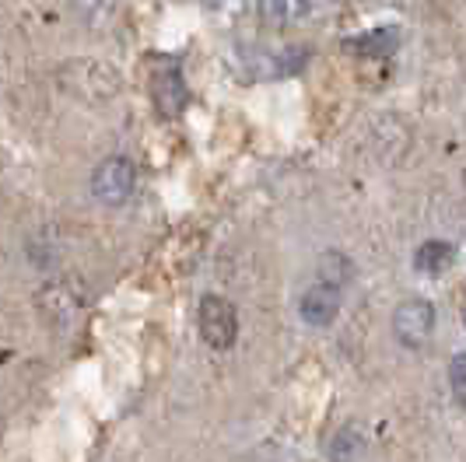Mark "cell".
<instances>
[{
    "label": "cell",
    "mask_w": 466,
    "mask_h": 462,
    "mask_svg": "<svg viewBox=\"0 0 466 462\" xmlns=\"http://www.w3.org/2000/svg\"><path fill=\"white\" fill-rule=\"evenodd\" d=\"M60 88H67L85 102H106L119 92V74L98 60H74L60 70Z\"/></svg>",
    "instance_id": "1"
},
{
    "label": "cell",
    "mask_w": 466,
    "mask_h": 462,
    "mask_svg": "<svg viewBox=\"0 0 466 462\" xmlns=\"http://www.w3.org/2000/svg\"><path fill=\"white\" fill-rule=\"evenodd\" d=\"M197 326H200V340L210 350H228L238 336V316L235 305L221 295H204L200 298V312H197Z\"/></svg>",
    "instance_id": "2"
},
{
    "label": "cell",
    "mask_w": 466,
    "mask_h": 462,
    "mask_svg": "<svg viewBox=\"0 0 466 462\" xmlns=\"http://www.w3.org/2000/svg\"><path fill=\"white\" fill-rule=\"evenodd\" d=\"M147 74H151V98L158 105L162 116H179L187 109V81H183V70L172 56H151L147 64Z\"/></svg>",
    "instance_id": "3"
},
{
    "label": "cell",
    "mask_w": 466,
    "mask_h": 462,
    "mask_svg": "<svg viewBox=\"0 0 466 462\" xmlns=\"http://www.w3.org/2000/svg\"><path fill=\"white\" fill-rule=\"evenodd\" d=\"M134 186H137V168H134L130 158H106L92 176V193L109 207L127 204Z\"/></svg>",
    "instance_id": "4"
},
{
    "label": "cell",
    "mask_w": 466,
    "mask_h": 462,
    "mask_svg": "<svg viewBox=\"0 0 466 462\" xmlns=\"http://www.w3.org/2000/svg\"><path fill=\"white\" fill-rule=\"evenodd\" d=\"M435 329V305L424 298H407L400 301V308L393 312V333L403 346H424L428 336Z\"/></svg>",
    "instance_id": "5"
},
{
    "label": "cell",
    "mask_w": 466,
    "mask_h": 462,
    "mask_svg": "<svg viewBox=\"0 0 466 462\" xmlns=\"http://www.w3.org/2000/svg\"><path fill=\"white\" fill-rule=\"evenodd\" d=\"M337 312H340V287L323 284V280H316V284L302 295V301H299V316H302V323L316 326V329L333 323Z\"/></svg>",
    "instance_id": "6"
},
{
    "label": "cell",
    "mask_w": 466,
    "mask_h": 462,
    "mask_svg": "<svg viewBox=\"0 0 466 462\" xmlns=\"http://www.w3.org/2000/svg\"><path fill=\"white\" fill-rule=\"evenodd\" d=\"M348 49H354L358 56H372V60H386L400 49V28L397 25H379L372 32L350 39Z\"/></svg>",
    "instance_id": "7"
},
{
    "label": "cell",
    "mask_w": 466,
    "mask_h": 462,
    "mask_svg": "<svg viewBox=\"0 0 466 462\" xmlns=\"http://www.w3.org/2000/svg\"><path fill=\"white\" fill-rule=\"evenodd\" d=\"M312 4L309 0H259L257 15L263 25L270 28H288V25H299L302 18H309Z\"/></svg>",
    "instance_id": "8"
},
{
    "label": "cell",
    "mask_w": 466,
    "mask_h": 462,
    "mask_svg": "<svg viewBox=\"0 0 466 462\" xmlns=\"http://www.w3.org/2000/svg\"><path fill=\"white\" fill-rule=\"evenodd\" d=\"M452 263H456V249H452V242H442V238L424 242L414 253V270L424 277H442Z\"/></svg>",
    "instance_id": "9"
},
{
    "label": "cell",
    "mask_w": 466,
    "mask_h": 462,
    "mask_svg": "<svg viewBox=\"0 0 466 462\" xmlns=\"http://www.w3.org/2000/svg\"><path fill=\"white\" fill-rule=\"evenodd\" d=\"M348 277H350V259L344 253H327L323 259H319L316 280H323V284H333V287H340V291H344Z\"/></svg>",
    "instance_id": "10"
},
{
    "label": "cell",
    "mask_w": 466,
    "mask_h": 462,
    "mask_svg": "<svg viewBox=\"0 0 466 462\" xmlns=\"http://www.w3.org/2000/svg\"><path fill=\"white\" fill-rule=\"evenodd\" d=\"M449 386H452L456 403L466 407V354H456V357H452V365H449Z\"/></svg>",
    "instance_id": "11"
},
{
    "label": "cell",
    "mask_w": 466,
    "mask_h": 462,
    "mask_svg": "<svg viewBox=\"0 0 466 462\" xmlns=\"http://www.w3.org/2000/svg\"><path fill=\"white\" fill-rule=\"evenodd\" d=\"M74 7H77V15H85V18H102V15H109L113 7H116L119 0H70Z\"/></svg>",
    "instance_id": "12"
},
{
    "label": "cell",
    "mask_w": 466,
    "mask_h": 462,
    "mask_svg": "<svg viewBox=\"0 0 466 462\" xmlns=\"http://www.w3.org/2000/svg\"><path fill=\"white\" fill-rule=\"evenodd\" d=\"M463 319H466V312H463Z\"/></svg>",
    "instance_id": "13"
},
{
    "label": "cell",
    "mask_w": 466,
    "mask_h": 462,
    "mask_svg": "<svg viewBox=\"0 0 466 462\" xmlns=\"http://www.w3.org/2000/svg\"><path fill=\"white\" fill-rule=\"evenodd\" d=\"M463 183H466V176H463Z\"/></svg>",
    "instance_id": "14"
}]
</instances>
